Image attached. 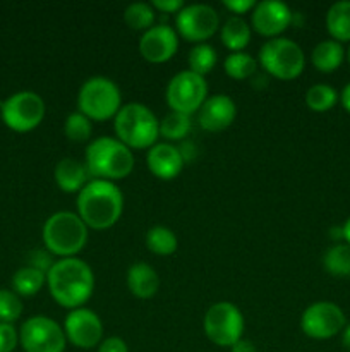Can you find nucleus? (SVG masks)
Listing matches in <instances>:
<instances>
[{
  "label": "nucleus",
  "mask_w": 350,
  "mask_h": 352,
  "mask_svg": "<svg viewBox=\"0 0 350 352\" xmlns=\"http://www.w3.org/2000/svg\"><path fill=\"white\" fill-rule=\"evenodd\" d=\"M47 287L54 301L67 309L84 308L95 292V274L81 258L57 260L47 274Z\"/></svg>",
  "instance_id": "1"
},
{
  "label": "nucleus",
  "mask_w": 350,
  "mask_h": 352,
  "mask_svg": "<svg viewBox=\"0 0 350 352\" xmlns=\"http://www.w3.org/2000/svg\"><path fill=\"white\" fill-rule=\"evenodd\" d=\"M78 215L88 229L106 230L115 226L124 212V195L115 182L91 179L75 199Z\"/></svg>",
  "instance_id": "2"
},
{
  "label": "nucleus",
  "mask_w": 350,
  "mask_h": 352,
  "mask_svg": "<svg viewBox=\"0 0 350 352\" xmlns=\"http://www.w3.org/2000/svg\"><path fill=\"white\" fill-rule=\"evenodd\" d=\"M84 165L91 179L122 181L132 174L134 153L117 138L100 136L89 141L84 153Z\"/></svg>",
  "instance_id": "3"
},
{
  "label": "nucleus",
  "mask_w": 350,
  "mask_h": 352,
  "mask_svg": "<svg viewBox=\"0 0 350 352\" xmlns=\"http://www.w3.org/2000/svg\"><path fill=\"white\" fill-rule=\"evenodd\" d=\"M113 131L129 150H150L160 138V120L144 103L122 105L113 119Z\"/></svg>",
  "instance_id": "4"
},
{
  "label": "nucleus",
  "mask_w": 350,
  "mask_h": 352,
  "mask_svg": "<svg viewBox=\"0 0 350 352\" xmlns=\"http://www.w3.org/2000/svg\"><path fill=\"white\" fill-rule=\"evenodd\" d=\"M89 229L74 212H57L45 220L43 244L50 254L62 258H78L88 244Z\"/></svg>",
  "instance_id": "5"
},
{
  "label": "nucleus",
  "mask_w": 350,
  "mask_h": 352,
  "mask_svg": "<svg viewBox=\"0 0 350 352\" xmlns=\"http://www.w3.org/2000/svg\"><path fill=\"white\" fill-rule=\"evenodd\" d=\"M122 109L120 88L105 76H93L86 79L78 93V110L93 122H105L115 119Z\"/></svg>",
  "instance_id": "6"
},
{
  "label": "nucleus",
  "mask_w": 350,
  "mask_h": 352,
  "mask_svg": "<svg viewBox=\"0 0 350 352\" xmlns=\"http://www.w3.org/2000/svg\"><path fill=\"white\" fill-rule=\"evenodd\" d=\"M264 72L280 81H294L304 72V50L290 38H273L264 41L257 55Z\"/></svg>",
  "instance_id": "7"
},
{
  "label": "nucleus",
  "mask_w": 350,
  "mask_h": 352,
  "mask_svg": "<svg viewBox=\"0 0 350 352\" xmlns=\"http://www.w3.org/2000/svg\"><path fill=\"white\" fill-rule=\"evenodd\" d=\"M244 327L246 323L242 313L229 301H220L209 306L202 322V329L209 342L230 349L242 339Z\"/></svg>",
  "instance_id": "8"
},
{
  "label": "nucleus",
  "mask_w": 350,
  "mask_h": 352,
  "mask_svg": "<svg viewBox=\"0 0 350 352\" xmlns=\"http://www.w3.org/2000/svg\"><path fill=\"white\" fill-rule=\"evenodd\" d=\"M43 98L34 91H17L7 96L0 105V117L9 129L16 133H30L45 119Z\"/></svg>",
  "instance_id": "9"
},
{
  "label": "nucleus",
  "mask_w": 350,
  "mask_h": 352,
  "mask_svg": "<svg viewBox=\"0 0 350 352\" xmlns=\"http://www.w3.org/2000/svg\"><path fill=\"white\" fill-rule=\"evenodd\" d=\"M165 98L172 112L192 116V113H198V110L208 98V82L202 76L189 69L180 71L168 81Z\"/></svg>",
  "instance_id": "10"
},
{
  "label": "nucleus",
  "mask_w": 350,
  "mask_h": 352,
  "mask_svg": "<svg viewBox=\"0 0 350 352\" xmlns=\"http://www.w3.org/2000/svg\"><path fill=\"white\" fill-rule=\"evenodd\" d=\"M19 344L24 352H64V327L45 315L27 318L19 329Z\"/></svg>",
  "instance_id": "11"
},
{
  "label": "nucleus",
  "mask_w": 350,
  "mask_h": 352,
  "mask_svg": "<svg viewBox=\"0 0 350 352\" xmlns=\"http://www.w3.org/2000/svg\"><path fill=\"white\" fill-rule=\"evenodd\" d=\"M175 31L185 41L206 43L220 31V16L208 3H189L175 16Z\"/></svg>",
  "instance_id": "12"
},
{
  "label": "nucleus",
  "mask_w": 350,
  "mask_h": 352,
  "mask_svg": "<svg viewBox=\"0 0 350 352\" xmlns=\"http://www.w3.org/2000/svg\"><path fill=\"white\" fill-rule=\"evenodd\" d=\"M347 325L343 309L331 301H318L304 309L301 316V330L314 340H328L342 333Z\"/></svg>",
  "instance_id": "13"
},
{
  "label": "nucleus",
  "mask_w": 350,
  "mask_h": 352,
  "mask_svg": "<svg viewBox=\"0 0 350 352\" xmlns=\"http://www.w3.org/2000/svg\"><path fill=\"white\" fill-rule=\"evenodd\" d=\"M64 332L67 342L78 349H93L103 340V323L93 309H72L64 322Z\"/></svg>",
  "instance_id": "14"
},
{
  "label": "nucleus",
  "mask_w": 350,
  "mask_h": 352,
  "mask_svg": "<svg viewBox=\"0 0 350 352\" xmlns=\"http://www.w3.org/2000/svg\"><path fill=\"white\" fill-rule=\"evenodd\" d=\"M292 17L294 12L287 3L280 0H263L257 2L250 12V30L273 40L280 38V34L292 26Z\"/></svg>",
  "instance_id": "15"
},
{
  "label": "nucleus",
  "mask_w": 350,
  "mask_h": 352,
  "mask_svg": "<svg viewBox=\"0 0 350 352\" xmlns=\"http://www.w3.org/2000/svg\"><path fill=\"white\" fill-rule=\"evenodd\" d=\"M178 50V34L168 24H154L139 38V54L150 64H165Z\"/></svg>",
  "instance_id": "16"
},
{
  "label": "nucleus",
  "mask_w": 350,
  "mask_h": 352,
  "mask_svg": "<svg viewBox=\"0 0 350 352\" xmlns=\"http://www.w3.org/2000/svg\"><path fill=\"white\" fill-rule=\"evenodd\" d=\"M237 117V105L229 95H213L206 98L198 110V122L208 133H222L229 129Z\"/></svg>",
  "instance_id": "17"
},
{
  "label": "nucleus",
  "mask_w": 350,
  "mask_h": 352,
  "mask_svg": "<svg viewBox=\"0 0 350 352\" xmlns=\"http://www.w3.org/2000/svg\"><path fill=\"white\" fill-rule=\"evenodd\" d=\"M146 164L151 174L161 181H174L184 168L185 157L180 148L172 143H156L146 153Z\"/></svg>",
  "instance_id": "18"
},
{
  "label": "nucleus",
  "mask_w": 350,
  "mask_h": 352,
  "mask_svg": "<svg viewBox=\"0 0 350 352\" xmlns=\"http://www.w3.org/2000/svg\"><path fill=\"white\" fill-rule=\"evenodd\" d=\"M127 289L137 299H151L160 289V275L151 265L134 263L127 270Z\"/></svg>",
  "instance_id": "19"
},
{
  "label": "nucleus",
  "mask_w": 350,
  "mask_h": 352,
  "mask_svg": "<svg viewBox=\"0 0 350 352\" xmlns=\"http://www.w3.org/2000/svg\"><path fill=\"white\" fill-rule=\"evenodd\" d=\"M54 177L58 189L64 192H79L91 181L86 165L75 158H62L55 165Z\"/></svg>",
  "instance_id": "20"
},
{
  "label": "nucleus",
  "mask_w": 350,
  "mask_h": 352,
  "mask_svg": "<svg viewBox=\"0 0 350 352\" xmlns=\"http://www.w3.org/2000/svg\"><path fill=\"white\" fill-rule=\"evenodd\" d=\"M343 60H345V48L342 43L331 40V38L319 41L312 48L311 62L316 71L323 72V74L335 72L343 64Z\"/></svg>",
  "instance_id": "21"
},
{
  "label": "nucleus",
  "mask_w": 350,
  "mask_h": 352,
  "mask_svg": "<svg viewBox=\"0 0 350 352\" xmlns=\"http://www.w3.org/2000/svg\"><path fill=\"white\" fill-rule=\"evenodd\" d=\"M250 38H253V30L244 17L230 16L223 26H220V40L223 47L229 48L230 54L244 52V48L250 43Z\"/></svg>",
  "instance_id": "22"
},
{
  "label": "nucleus",
  "mask_w": 350,
  "mask_h": 352,
  "mask_svg": "<svg viewBox=\"0 0 350 352\" xmlns=\"http://www.w3.org/2000/svg\"><path fill=\"white\" fill-rule=\"evenodd\" d=\"M326 30L338 43L350 41V0H338L326 12Z\"/></svg>",
  "instance_id": "23"
},
{
  "label": "nucleus",
  "mask_w": 350,
  "mask_h": 352,
  "mask_svg": "<svg viewBox=\"0 0 350 352\" xmlns=\"http://www.w3.org/2000/svg\"><path fill=\"white\" fill-rule=\"evenodd\" d=\"M47 285V274L36 270L33 267H23L12 275V289L17 296L23 298H31L38 294Z\"/></svg>",
  "instance_id": "24"
},
{
  "label": "nucleus",
  "mask_w": 350,
  "mask_h": 352,
  "mask_svg": "<svg viewBox=\"0 0 350 352\" xmlns=\"http://www.w3.org/2000/svg\"><path fill=\"white\" fill-rule=\"evenodd\" d=\"M323 268L331 277L349 278L350 277V244L338 243L328 248L323 256Z\"/></svg>",
  "instance_id": "25"
},
{
  "label": "nucleus",
  "mask_w": 350,
  "mask_h": 352,
  "mask_svg": "<svg viewBox=\"0 0 350 352\" xmlns=\"http://www.w3.org/2000/svg\"><path fill=\"white\" fill-rule=\"evenodd\" d=\"M146 248L156 256H170L177 251L178 239L168 227L154 226L146 232Z\"/></svg>",
  "instance_id": "26"
},
{
  "label": "nucleus",
  "mask_w": 350,
  "mask_h": 352,
  "mask_svg": "<svg viewBox=\"0 0 350 352\" xmlns=\"http://www.w3.org/2000/svg\"><path fill=\"white\" fill-rule=\"evenodd\" d=\"M223 71L229 78L235 79V81H244L256 74L257 60L246 52H233V54L226 55L223 60Z\"/></svg>",
  "instance_id": "27"
},
{
  "label": "nucleus",
  "mask_w": 350,
  "mask_h": 352,
  "mask_svg": "<svg viewBox=\"0 0 350 352\" xmlns=\"http://www.w3.org/2000/svg\"><path fill=\"white\" fill-rule=\"evenodd\" d=\"M191 116H185L180 112H168L163 119L160 120V136L167 143L174 144V141H182L189 133H191Z\"/></svg>",
  "instance_id": "28"
},
{
  "label": "nucleus",
  "mask_w": 350,
  "mask_h": 352,
  "mask_svg": "<svg viewBox=\"0 0 350 352\" xmlns=\"http://www.w3.org/2000/svg\"><path fill=\"white\" fill-rule=\"evenodd\" d=\"M338 91L329 85H312L305 91V105L311 112L316 113H325L331 110L338 103Z\"/></svg>",
  "instance_id": "29"
},
{
  "label": "nucleus",
  "mask_w": 350,
  "mask_h": 352,
  "mask_svg": "<svg viewBox=\"0 0 350 352\" xmlns=\"http://www.w3.org/2000/svg\"><path fill=\"white\" fill-rule=\"evenodd\" d=\"M124 23L132 31H148L154 26V9L151 3L134 2L124 10Z\"/></svg>",
  "instance_id": "30"
},
{
  "label": "nucleus",
  "mask_w": 350,
  "mask_h": 352,
  "mask_svg": "<svg viewBox=\"0 0 350 352\" xmlns=\"http://www.w3.org/2000/svg\"><path fill=\"white\" fill-rule=\"evenodd\" d=\"M187 62L189 71L196 72V74L205 78L208 72H211L215 69L216 62H218V54H216V50L209 43H199L191 48Z\"/></svg>",
  "instance_id": "31"
},
{
  "label": "nucleus",
  "mask_w": 350,
  "mask_h": 352,
  "mask_svg": "<svg viewBox=\"0 0 350 352\" xmlns=\"http://www.w3.org/2000/svg\"><path fill=\"white\" fill-rule=\"evenodd\" d=\"M64 133L65 138L72 141V143H86L93 136V120L82 116L79 110L69 113L64 122Z\"/></svg>",
  "instance_id": "32"
},
{
  "label": "nucleus",
  "mask_w": 350,
  "mask_h": 352,
  "mask_svg": "<svg viewBox=\"0 0 350 352\" xmlns=\"http://www.w3.org/2000/svg\"><path fill=\"white\" fill-rule=\"evenodd\" d=\"M23 301L19 296L9 289H0V323H10L23 315Z\"/></svg>",
  "instance_id": "33"
},
{
  "label": "nucleus",
  "mask_w": 350,
  "mask_h": 352,
  "mask_svg": "<svg viewBox=\"0 0 350 352\" xmlns=\"http://www.w3.org/2000/svg\"><path fill=\"white\" fill-rule=\"evenodd\" d=\"M19 344V332L10 323H0V352H14Z\"/></svg>",
  "instance_id": "34"
},
{
  "label": "nucleus",
  "mask_w": 350,
  "mask_h": 352,
  "mask_svg": "<svg viewBox=\"0 0 350 352\" xmlns=\"http://www.w3.org/2000/svg\"><path fill=\"white\" fill-rule=\"evenodd\" d=\"M55 261L51 260L50 253L48 251H41V250H34L31 251L30 256H27V267H33L36 270L43 272V274H48V270L51 268Z\"/></svg>",
  "instance_id": "35"
},
{
  "label": "nucleus",
  "mask_w": 350,
  "mask_h": 352,
  "mask_svg": "<svg viewBox=\"0 0 350 352\" xmlns=\"http://www.w3.org/2000/svg\"><path fill=\"white\" fill-rule=\"evenodd\" d=\"M256 3L257 2H254V0H225V2H223V7L229 9L233 16L242 17L244 14L253 12Z\"/></svg>",
  "instance_id": "36"
},
{
  "label": "nucleus",
  "mask_w": 350,
  "mask_h": 352,
  "mask_svg": "<svg viewBox=\"0 0 350 352\" xmlns=\"http://www.w3.org/2000/svg\"><path fill=\"white\" fill-rule=\"evenodd\" d=\"M151 7L156 10H161L165 14H175L177 16L182 9L185 7V3L182 0H153Z\"/></svg>",
  "instance_id": "37"
},
{
  "label": "nucleus",
  "mask_w": 350,
  "mask_h": 352,
  "mask_svg": "<svg viewBox=\"0 0 350 352\" xmlns=\"http://www.w3.org/2000/svg\"><path fill=\"white\" fill-rule=\"evenodd\" d=\"M98 352H129V347L120 337H106L98 346Z\"/></svg>",
  "instance_id": "38"
},
{
  "label": "nucleus",
  "mask_w": 350,
  "mask_h": 352,
  "mask_svg": "<svg viewBox=\"0 0 350 352\" xmlns=\"http://www.w3.org/2000/svg\"><path fill=\"white\" fill-rule=\"evenodd\" d=\"M232 352H257V351H256V347H254V344L250 342V340L240 339L239 342H237L235 346L232 347Z\"/></svg>",
  "instance_id": "39"
},
{
  "label": "nucleus",
  "mask_w": 350,
  "mask_h": 352,
  "mask_svg": "<svg viewBox=\"0 0 350 352\" xmlns=\"http://www.w3.org/2000/svg\"><path fill=\"white\" fill-rule=\"evenodd\" d=\"M340 102H342V107L350 113V82H347L345 88L340 93Z\"/></svg>",
  "instance_id": "40"
},
{
  "label": "nucleus",
  "mask_w": 350,
  "mask_h": 352,
  "mask_svg": "<svg viewBox=\"0 0 350 352\" xmlns=\"http://www.w3.org/2000/svg\"><path fill=\"white\" fill-rule=\"evenodd\" d=\"M340 339H342V346L347 352H350V323H347L343 327L342 333H340Z\"/></svg>",
  "instance_id": "41"
},
{
  "label": "nucleus",
  "mask_w": 350,
  "mask_h": 352,
  "mask_svg": "<svg viewBox=\"0 0 350 352\" xmlns=\"http://www.w3.org/2000/svg\"><path fill=\"white\" fill-rule=\"evenodd\" d=\"M329 237H331L333 241H336V244H338L340 241H343V229H342V227H333V229L329 230Z\"/></svg>",
  "instance_id": "42"
},
{
  "label": "nucleus",
  "mask_w": 350,
  "mask_h": 352,
  "mask_svg": "<svg viewBox=\"0 0 350 352\" xmlns=\"http://www.w3.org/2000/svg\"><path fill=\"white\" fill-rule=\"evenodd\" d=\"M343 229V241H345L347 244H350V217L345 220V223L342 226Z\"/></svg>",
  "instance_id": "43"
},
{
  "label": "nucleus",
  "mask_w": 350,
  "mask_h": 352,
  "mask_svg": "<svg viewBox=\"0 0 350 352\" xmlns=\"http://www.w3.org/2000/svg\"><path fill=\"white\" fill-rule=\"evenodd\" d=\"M345 57H347V60H349V64H350V45H349V48H347V52H345Z\"/></svg>",
  "instance_id": "44"
}]
</instances>
